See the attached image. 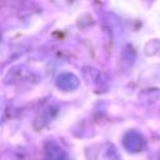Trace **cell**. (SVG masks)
I'll return each instance as SVG.
<instances>
[{"mask_svg":"<svg viewBox=\"0 0 160 160\" xmlns=\"http://www.w3.org/2000/svg\"><path fill=\"white\" fill-rule=\"evenodd\" d=\"M126 146L131 151H140L145 146V139L139 132H130L126 140Z\"/></svg>","mask_w":160,"mask_h":160,"instance_id":"1","label":"cell"}]
</instances>
